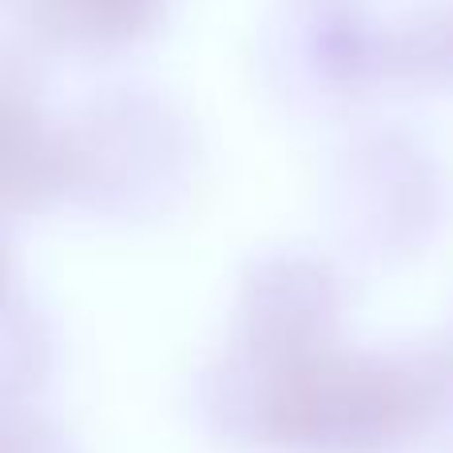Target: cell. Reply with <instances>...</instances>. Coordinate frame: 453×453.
<instances>
[{"mask_svg": "<svg viewBox=\"0 0 453 453\" xmlns=\"http://www.w3.org/2000/svg\"><path fill=\"white\" fill-rule=\"evenodd\" d=\"M88 4V12H100V16H132V8L140 0H80Z\"/></svg>", "mask_w": 453, "mask_h": 453, "instance_id": "cell-1", "label": "cell"}]
</instances>
